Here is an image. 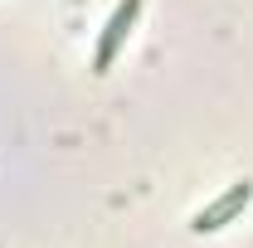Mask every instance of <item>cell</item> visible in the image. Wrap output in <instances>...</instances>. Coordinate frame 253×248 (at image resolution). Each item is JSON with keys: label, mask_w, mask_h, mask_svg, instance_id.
I'll list each match as a JSON object with an SVG mask.
<instances>
[{"label": "cell", "mask_w": 253, "mask_h": 248, "mask_svg": "<svg viewBox=\"0 0 253 248\" xmlns=\"http://www.w3.org/2000/svg\"><path fill=\"white\" fill-rule=\"evenodd\" d=\"M131 15H136V0H126L122 10L112 15V25H107V39H102V49H97V63L107 68V59H112V49H117V39L126 34V25H131Z\"/></svg>", "instance_id": "6da1fadb"}]
</instances>
